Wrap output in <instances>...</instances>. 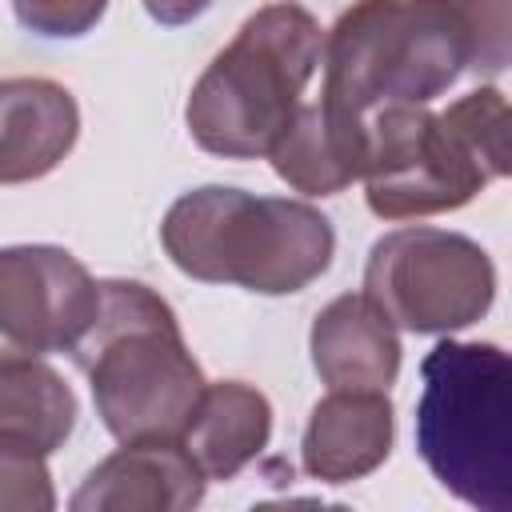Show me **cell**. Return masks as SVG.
Returning <instances> with one entry per match:
<instances>
[{"instance_id": "10", "label": "cell", "mask_w": 512, "mask_h": 512, "mask_svg": "<svg viewBox=\"0 0 512 512\" xmlns=\"http://www.w3.org/2000/svg\"><path fill=\"white\" fill-rule=\"evenodd\" d=\"M268 160L288 188L304 196H336L364 176L368 116H356L324 96L316 104H300Z\"/></svg>"}, {"instance_id": "3", "label": "cell", "mask_w": 512, "mask_h": 512, "mask_svg": "<svg viewBox=\"0 0 512 512\" xmlns=\"http://www.w3.org/2000/svg\"><path fill=\"white\" fill-rule=\"evenodd\" d=\"M160 244L192 280L288 296L328 272L336 232L328 216L304 200L208 184L184 192L168 208Z\"/></svg>"}, {"instance_id": "17", "label": "cell", "mask_w": 512, "mask_h": 512, "mask_svg": "<svg viewBox=\"0 0 512 512\" xmlns=\"http://www.w3.org/2000/svg\"><path fill=\"white\" fill-rule=\"evenodd\" d=\"M56 508L44 452L0 436V512H48Z\"/></svg>"}, {"instance_id": "11", "label": "cell", "mask_w": 512, "mask_h": 512, "mask_svg": "<svg viewBox=\"0 0 512 512\" xmlns=\"http://www.w3.org/2000/svg\"><path fill=\"white\" fill-rule=\"evenodd\" d=\"M392 400L388 392L332 388L308 416L300 460L320 484H348L376 472L392 452Z\"/></svg>"}, {"instance_id": "16", "label": "cell", "mask_w": 512, "mask_h": 512, "mask_svg": "<svg viewBox=\"0 0 512 512\" xmlns=\"http://www.w3.org/2000/svg\"><path fill=\"white\" fill-rule=\"evenodd\" d=\"M440 120L468 148V156L484 168L488 180L508 176V164H512V148H508L512 116H508V100H504L500 88H476V92L460 96L456 104H448L440 112Z\"/></svg>"}, {"instance_id": "9", "label": "cell", "mask_w": 512, "mask_h": 512, "mask_svg": "<svg viewBox=\"0 0 512 512\" xmlns=\"http://www.w3.org/2000/svg\"><path fill=\"white\" fill-rule=\"evenodd\" d=\"M204 472L180 440L124 444L72 496L76 512H184L204 500Z\"/></svg>"}, {"instance_id": "4", "label": "cell", "mask_w": 512, "mask_h": 512, "mask_svg": "<svg viewBox=\"0 0 512 512\" xmlns=\"http://www.w3.org/2000/svg\"><path fill=\"white\" fill-rule=\"evenodd\" d=\"M324 32L292 0L252 12L192 84L184 120L192 140L224 160L268 156L320 64Z\"/></svg>"}, {"instance_id": "1", "label": "cell", "mask_w": 512, "mask_h": 512, "mask_svg": "<svg viewBox=\"0 0 512 512\" xmlns=\"http://www.w3.org/2000/svg\"><path fill=\"white\" fill-rule=\"evenodd\" d=\"M508 52V0H356L324 36L320 96L356 116L428 104L460 72H504Z\"/></svg>"}, {"instance_id": "12", "label": "cell", "mask_w": 512, "mask_h": 512, "mask_svg": "<svg viewBox=\"0 0 512 512\" xmlns=\"http://www.w3.org/2000/svg\"><path fill=\"white\" fill-rule=\"evenodd\" d=\"M312 368L328 388L388 392L400 372V336L396 324L364 296H336L312 320Z\"/></svg>"}, {"instance_id": "2", "label": "cell", "mask_w": 512, "mask_h": 512, "mask_svg": "<svg viewBox=\"0 0 512 512\" xmlns=\"http://www.w3.org/2000/svg\"><path fill=\"white\" fill-rule=\"evenodd\" d=\"M72 360L92 384L96 416L120 444L180 440L208 388L176 312L140 280H100Z\"/></svg>"}, {"instance_id": "15", "label": "cell", "mask_w": 512, "mask_h": 512, "mask_svg": "<svg viewBox=\"0 0 512 512\" xmlns=\"http://www.w3.org/2000/svg\"><path fill=\"white\" fill-rule=\"evenodd\" d=\"M76 428V396L64 376L40 360L0 364V436L36 452H56Z\"/></svg>"}, {"instance_id": "6", "label": "cell", "mask_w": 512, "mask_h": 512, "mask_svg": "<svg viewBox=\"0 0 512 512\" xmlns=\"http://www.w3.org/2000/svg\"><path fill=\"white\" fill-rule=\"evenodd\" d=\"M364 296L416 336H444L476 324L496 296L488 252L444 228H396L372 244Z\"/></svg>"}, {"instance_id": "8", "label": "cell", "mask_w": 512, "mask_h": 512, "mask_svg": "<svg viewBox=\"0 0 512 512\" xmlns=\"http://www.w3.org/2000/svg\"><path fill=\"white\" fill-rule=\"evenodd\" d=\"M100 280L52 244L0 248V364L72 352L96 312Z\"/></svg>"}, {"instance_id": "7", "label": "cell", "mask_w": 512, "mask_h": 512, "mask_svg": "<svg viewBox=\"0 0 512 512\" xmlns=\"http://www.w3.org/2000/svg\"><path fill=\"white\" fill-rule=\"evenodd\" d=\"M484 184V168L424 104H384L368 120L364 196L380 220H420L464 208Z\"/></svg>"}, {"instance_id": "18", "label": "cell", "mask_w": 512, "mask_h": 512, "mask_svg": "<svg viewBox=\"0 0 512 512\" xmlns=\"http://www.w3.org/2000/svg\"><path fill=\"white\" fill-rule=\"evenodd\" d=\"M108 0H12L16 20L36 32V36H52V40H72L84 36L88 28L100 24Z\"/></svg>"}, {"instance_id": "13", "label": "cell", "mask_w": 512, "mask_h": 512, "mask_svg": "<svg viewBox=\"0 0 512 512\" xmlns=\"http://www.w3.org/2000/svg\"><path fill=\"white\" fill-rule=\"evenodd\" d=\"M80 136V108L72 92L44 76H16L0 84V184L48 176Z\"/></svg>"}, {"instance_id": "5", "label": "cell", "mask_w": 512, "mask_h": 512, "mask_svg": "<svg viewBox=\"0 0 512 512\" xmlns=\"http://www.w3.org/2000/svg\"><path fill=\"white\" fill-rule=\"evenodd\" d=\"M416 452L464 504L512 512V360L500 344H436L420 364Z\"/></svg>"}, {"instance_id": "19", "label": "cell", "mask_w": 512, "mask_h": 512, "mask_svg": "<svg viewBox=\"0 0 512 512\" xmlns=\"http://www.w3.org/2000/svg\"><path fill=\"white\" fill-rule=\"evenodd\" d=\"M208 8H212V0H144V12H148L156 24H168V28L188 24V20L204 16Z\"/></svg>"}, {"instance_id": "14", "label": "cell", "mask_w": 512, "mask_h": 512, "mask_svg": "<svg viewBox=\"0 0 512 512\" xmlns=\"http://www.w3.org/2000/svg\"><path fill=\"white\" fill-rule=\"evenodd\" d=\"M272 436V404L244 380L208 384L180 444L204 472V480H232L248 468Z\"/></svg>"}]
</instances>
